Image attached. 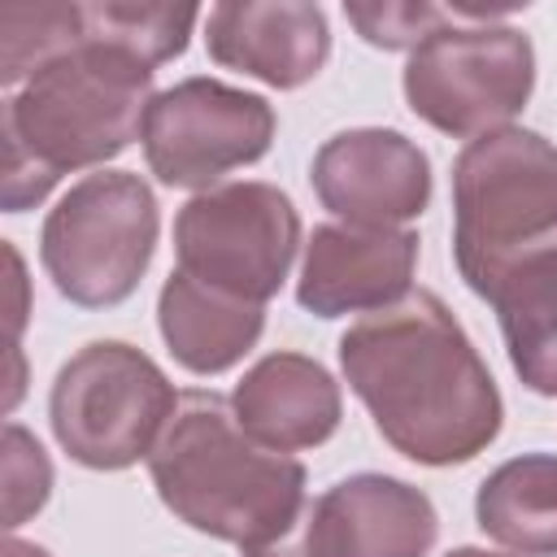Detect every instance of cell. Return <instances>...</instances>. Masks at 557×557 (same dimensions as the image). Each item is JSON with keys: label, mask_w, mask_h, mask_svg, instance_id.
<instances>
[{"label": "cell", "mask_w": 557, "mask_h": 557, "mask_svg": "<svg viewBox=\"0 0 557 557\" xmlns=\"http://www.w3.org/2000/svg\"><path fill=\"white\" fill-rule=\"evenodd\" d=\"M313 191L344 226H400L431 200V161L400 131L357 126L331 135L313 157Z\"/></svg>", "instance_id": "cell-11"}, {"label": "cell", "mask_w": 557, "mask_h": 557, "mask_svg": "<svg viewBox=\"0 0 557 557\" xmlns=\"http://www.w3.org/2000/svg\"><path fill=\"white\" fill-rule=\"evenodd\" d=\"M231 409L239 426L274 453H300L326 444L344 413L339 383L326 374V366L300 352L261 357L235 383Z\"/></svg>", "instance_id": "cell-14"}, {"label": "cell", "mask_w": 557, "mask_h": 557, "mask_svg": "<svg viewBox=\"0 0 557 557\" xmlns=\"http://www.w3.org/2000/svg\"><path fill=\"white\" fill-rule=\"evenodd\" d=\"M444 557H500V553H487V548H453Z\"/></svg>", "instance_id": "cell-23"}, {"label": "cell", "mask_w": 557, "mask_h": 557, "mask_svg": "<svg viewBox=\"0 0 557 557\" xmlns=\"http://www.w3.org/2000/svg\"><path fill=\"white\" fill-rule=\"evenodd\" d=\"M144 157L165 187L209 191L222 174L270 152L274 109L265 96L226 87L218 78H183L148 104Z\"/></svg>", "instance_id": "cell-9"}, {"label": "cell", "mask_w": 557, "mask_h": 557, "mask_svg": "<svg viewBox=\"0 0 557 557\" xmlns=\"http://www.w3.org/2000/svg\"><path fill=\"white\" fill-rule=\"evenodd\" d=\"M557 252V144L505 126L461 148L453 165V257L483 300L509 274Z\"/></svg>", "instance_id": "cell-4"}, {"label": "cell", "mask_w": 557, "mask_h": 557, "mask_svg": "<svg viewBox=\"0 0 557 557\" xmlns=\"http://www.w3.org/2000/svg\"><path fill=\"white\" fill-rule=\"evenodd\" d=\"M152 65L126 48L87 39L39 65L4 100V209L39 205L65 170L113 161L144 135Z\"/></svg>", "instance_id": "cell-2"}, {"label": "cell", "mask_w": 557, "mask_h": 557, "mask_svg": "<svg viewBox=\"0 0 557 557\" xmlns=\"http://www.w3.org/2000/svg\"><path fill=\"white\" fill-rule=\"evenodd\" d=\"M418 235L405 226H313L296 278V300L318 318L374 313L409 296Z\"/></svg>", "instance_id": "cell-12"}, {"label": "cell", "mask_w": 557, "mask_h": 557, "mask_svg": "<svg viewBox=\"0 0 557 557\" xmlns=\"http://www.w3.org/2000/svg\"><path fill=\"white\" fill-rule=\"evenodd\" d=\"M339 366L379 435L418 466H461L500 431L492 370L426 287L352 322L339 335Z\"/></svg>", "instance_id": "cell-1"}, {"label": "cell", "mask_w": 557, "mask_h": 557, "mask_svg": "<svg viewBox=\"0 0 557 557\" xmlns=\"http://www.w3.org/2000/svg\"><path fill=\"white\" fill-rule=\"evenodd\" d=\"M205 48L218 65L292 91L326 65L331 26L305 0H226L205 17Z\"/></svg>", "instance_id": "cell-13"}, {"label": "cell", "mask_w": 557, "mask_h": 557, "mask_svg": "<svg viewBox=\"0 0 557 557\" xmlns=\"http://www.w3.org/2000/svg\"><path fill=\"white\" fill-rule=\"evenodd\" d=\"M300 248V213L274 183H222L174 218L178 270L226 296L265 305Z\"/></svg>", "instance_id": "cell-8"}, {"label": "cell", "mask_w": 557, "mask_h": 557, "mask_svg": "<svg viewBox=\"0 0 557 557\" xmlns=\"http://www.w3.org/2000/svg\"><path fill=\"white\" fill-rule=\"evenodd\" d=\"M83 44V4H4L0 9V78L17 91L39 65Z\"/></svg>", "instance_id": "cell-19"}, {"label": "cell", "mask_w": 557, "mask_h": 557, "mask_svg": "<svg viewBox=\"0 0 557 557\" xmlns=\"http://www.w3.org/2000/svg\"><path fill=\"white\" fill-rule=\"evenodd\" d=\"M196 17L200 13L191 4H139V0H96V4H83L87 39L126 48L131 57H139L152 70L174 61V57H183Z\"/></svg>", "instance_id": "cell-18"}, {"label": "cell", "mask_w": 557, "mask_h": 557, "mask_svg": "<svg viewBox=\"0 0 557 557\" xmlns=\"http://www.w3.org/2000/svg\"><path fill=\"white\" fill-rule=\"evenodd\" d=\"M157 248V196L131 170L78 178L44 222L39 261L52 287L83 309L122 305Z\"/></svg>", "instance_id": "cell-5"}, {"label": "cell", "mask_w": 557, "mask_h": 557, "mask_svg": "<svg viewBox=\"0 0 557 557\" xmlns=\"http://www.w3.org/2000/svg\"><path fill=\"white\" fill-rule=\"evenodd\" d=\"M531 39L513 26L492 22L444 26L431 39H422L405 65L409 109L453 139L505 131L509 117L522 113V104L531 100Z\"/></svg>", "instance_id": "cell-7"}, {"label": "cell", "mask_w": 557, "mask_h": 557, "mask_svg": "<svg viewBox=\"0 0 557 557\" xmlns=\"http://www.w3.org/2000/svg\"><path fill=\"white\" fill-rule=\"evenodd\" d=\"M474 518L518 557H557V457L527 453L496 466L479 483Z\"/></svg>", "instance_id": "cell-16"}, {"label": "cell", "mask_w": 557, "mask_h": 557, "mask_svg": "<svg viewBox=\"0 0 557 557\" xmlns=\"http://www.w3.org/2000/svg\"><path fill=\"white\" fill-rule=\"evenodd\" d=\"M48 492H52V466L39 440L26 426L9 422L4 426V527L17 531L30 513L44 509Z\"/></svg>", "instance_id": "cell-21"}, {"label": "cell", "mask_w": 557, "mask_h": 557, "mask_svg": "<svg viewBox=\"0 0 557 557\" xmlns=\"http://www.w3.org/2000/svg\"><path fill=\"white\" fill-rule=\"evenodd\" d=\"M161 505L200 535L261 548L305 509V466L257 444L213 392H187L148 453Z\"/></svg>", "instance_id": "cell-3"}, {"label": "cell", "mask_w": 557, "mask_h": 557, "mask_svg": "<svg viewBox=\"0 0 557 557\" xmlns=\"http://www.w3.org/2000/svg\"><path fill=\"white\" fill-rule=\"evenodd\" d=\"M440 518L426 492L392 474H352L305 500L296 522L244 557H426Z\"/></svg>", "instance_id": "cell-10"}, {"label": "cell", "mask_w": 557, "mask_h": 557, "mask_svg": "<svg viewBox=\"0 0 557 557\" xmlns=\"http://www.w3.org/2000/svg\"><path fill=\"white\" fill-rule=\"evenodd\" d=\"M174 409L178 396L161 366L122 339L78 348L48 396L57 444L87 470H126L148 457Z\"/></svg>", "instance_id": "cell-6"}, {"label": "cell", "mask_w": 557, "mask_h": 557, "mask_svg": "<svg viewBox=\"0 0 557 557\" xmlns=\"http://www.w3.org/2000/svg\"><path fill=\"white\" fill-rule=\"evenodd\" d=\"M487 305L500 318L513 374L531 392L557 396V252L509 274Z\"/></svg>", "instance_id": "cell-17"}, {"label": "cell", "mask_w": 557, "mask_h": 557, "mask_svg": "<svg viewBox=\"0 0 557 557\" xmlns=\"http://www.w3.org/2000/svg\"><path fill=\"white\" fill-rule=\"evenodd\" d=\"M496 13L509 9H483V4H426V0H383V4H344V17L361 30L366 44L374 48H418L444 26H470V22H492Z\"/></svg>", "instance_id": "cell-20"}, {"label": "cell", "mask_w": 557, "mask_h": 557, "mask_svg": "<svg viewBox=\"0 0 557 557\" xmlns=\"http://www.w3.org/2000/svg\"><path fill=\"white\" fill-rule=\"evenodd\" d=\"M157 326L183 370L222 374L261 339L265 305L226 296V292L205 287L191 274L174 270L157 300Z\"/></svg>", "instance_id": "cell-15"}, {"label": "cell", "mask_w": 557, "mask_h": 557, "mask_svg": "<svg viewBox=\"0 0 557 557\" xmlns=\"http://www.w3.org/2000/svg\"><path fill=\"white\" fill-rule=\"evenodd\" d=\"M4 557H52V553L39 548V544H26V540H17V535H9V540H4Z\"/></svg>", "instance_id": "cell-22"}]
</instances>
